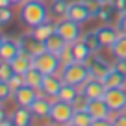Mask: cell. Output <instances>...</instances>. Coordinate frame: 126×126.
I'll return each instance as SVG.
<instances>
[{
    "mask_svg": "<svg viewBox=\"0 0 126 126\" xmlns=\"http://www.w3.org/2000/svg\"><path fill=\"white\" fill-rule=\"evenodd\" d=\"M19 19L28 28L39 26L48 20V8L45 6L43 0H26L24 4H20Z\"/></svg>",
    "mask_w": 126,
    "mask_h": 126,
    "instance_id": "6da1fadb",
    "label": "cell"
},
{
    "mask_svg": "<svg viewBox=\"0 0 126 126\" xmlns=\"http://www.w3.org/2000/svg\"><path fill=\"white\" fill-rule=\"evenodd\" d=\"M89 78H91V72L87 63L72 61L69 65H65L61 71V80L67 83H72V85H83Z\"/></svg>",
    "mask_w": 126,
    "mask_h": 126,
    "instance_id": "7a4b0ae2",
    "label": "cell"
},
{
    "mask_svg": "<svg viewBox=\"0 0 126 126\" xmlns=\"http://www.w3.org/2000/svg\"><path fill=\"white\" fill-rule=\"evenodd\" d=\"M72 115H74V106L71 102H65V100H59L56 98L52 102V108H50V121L54 124H59V126H65V124H71L72 121Z\"/></svg>",
    "mask_w": 126,
    "mask_h": 126,
    "instance_id": "3957f363",
    "label": "cell"
},
{
    "mask_svg": "<svg viewBox=\"0 0 126 126\" xmlns=\"http://www.w3.org/2000/svg\"><path fill=\"white\" fill-rule=\"evenodd\" d=\"M33 67L43 71L45 74H56L58 69L63 67V65H61V59H59L58 54L45 50V52H41V54L33 56Z\"/></svg>",
    "mask_w": 126,
    "mask_h": 126,
    "instance_id": "277c9868",
    "label": "cell"
},
{
    "mask_svg": "<svg viewBox=\"0 0 126 126\" xmlns=\"http://www.w3.org/2000/svg\"><path fill=\"white\" fill-rule=\"evenodd\" d=\"M56 32H58V33H59L65 41H67V43H74V41L82 39V30H80V24L74 22V20H71V19H65V20L56 22Z\"/></svg>",
    "mask_w": 126,
    "mask_h": 126,
    "instance_id": "5b68a950",
    "label": "cell"
},
{
    "mask_svg": "<svg viewBox=\"0 0 126 126\" xmlns=\"http://www.w3.org/2000/svg\"><path fill=\"white\" fill-rule=\"evenodd\" d=\"M19 47H20V52H26V54H30L32 58L37 54H41V52L47 50V45H45V41H39L33 33H22V35L19 37Z\"/></svg>",
    "mask_w": 126,
    "mask_h": 126,
    "instance_id": "8992f818",
    "label": "cell"
},
{
    "mask_svg": "<svg viewBox=\"0 0 126 126\" xmlns=\"http://www.w3.org/2000/svg\"><path fill=\"white\" fill-rule=\"evenodd\" d=\"M104 100L108 102V106H110L115 113L126 110V89L124 87H111V89H106Z\"/></svg>",
    "mask_w": 126,
    "mask_h": 126,
    "instance_id": "52a82bcc",
    "label": "cell"
},
{
    "mask_svg": "<svg viewBox=\"0 0 126 126\" xmlns=\"http://www.w3.org/2000/svg\"><path fill=\"white\" fill-rule=\"evenodd\" d=\"M87 67H89L91 76H93V78H98V80H104V76H106L108 72L113 69L110 63H108L102 56H98L96 52H94V54L87 59Z\"/></svg>",
    "mask_w": 126,
    "mask_h": 126,
    "instance_id": "ba28073f",
    "label": "cell"
},
{
    "mask_svg": "<svg viewBox=\"0 0 126 126\" xmlns=\"http://www.w3.org/2000/svg\"><path fill=\"white\" fill-rule=\"evenodd\" d=\"M80 87H82L80 93H83L89 100H93V98H104V94H106V85H104V82H102V80H98V78H93V76H91L83 85H80Z\"/></svg>",
    "mask_w": 126,
    "mask_h": 126,
    "instance_id": "9c48e42d",
    "label": "cell"
},
{
    "mask_svg": "<svg viewBox=\"0 0 126 126\" xmlns=\"http://www.w3.org/2000/svg\"><path fill=\"white\" fill-rule=\"evenodd\" d=\"M96 35H98V39H100V45H102V48L104 47H113V43L119 39V35H121V32H119V28H115V26H111V24H102L100 28H96Z\"/></svg>",
    "mask_w": 126,
    "mask_h": 126,
    "instance_id": "30bf717a",
    "label": "cell"
},
{
    "mask_svg": "<svg viewBox=\"0 0 126 126\" xmlns=\"http://www.w3.org/2000/svg\"><path fill=\"white\" fill-rule=\"evenodd\" d=\"M87 111L91 113V117H93V119H110V115L115 113V111L108 106V102L104 98H93V100H89Z\"/></svg>",
    "mask_w": 126,
    "mask_h": 126,
    "instance_id": "8fae6325",
    "label": "cell"
},
{
    "mask_svg": "<svg viewBox=\"0 0 126 126\" xmlns=\"http://www.w3.org/2000/svg\"><path fill=\"white\" fill-rule=\"evenodd\" d=\"M67 19L74 20V22H78V24H83V22H87V20L91 19V13H89V9L85 8V4H83L82 0H80V2H71V4H69V11H67Z\"/></svg>",
    "mask_w": 126,
    "mask_h": 126,
    "instance_id": "7c38bea8",
    "label": "cell"
},
{
    "mask_svg": "<svg viewBox=\"0 0 126 126\" xmlns=\"http://www.w3.org/2000/svg\"><path fill=\"white\" fill-rule=\"evenodd\" d=\"M19 52H20L19 41H13L8 35H2V39H0V58H2V61H11Z\"/></svg>",
    "mask_w": 126,
    "mask_h": 126,
    "instance_id": "4fadbf2b",
    "label": "cell"
},
{
    "mask_svg": "<svg viewBox=\"0 0 126 126\" xmlns=\"http://www.w3.org/2000/svg\"><path fill=\"white\" fill-rule=\"evenodd\" d=\"M37 89H33L32 85H28V83H24L20 89L15 91V100L19 106H24V108H30L32 104L37 100Z\"/></svg>",
    "mask_w": 126,
    "mask_h": 126,
    "instance_id": "5bb4252c",
    "label": "cell"
},
{
    "mask_svg": "<svg viewBox=\"0 0 126 126\" xmlns=\"http://www.w3.org/2000/svg\"><path fill=\"white\" fill-rule=\"evenodd\" d=\"M71 48H72V56H74V61H80V63H87V59L94 54L91 50V47L85 43V39H78L74 43H71Z\"/></svg>",
    "mask_w": 126,
    "mask_h": 126,
    "instance_id": "9a60e30c",
    "label": "cell"
},
{
    "mask_svg": "<svg viewBox=\"0 0 126 126\" xmlns=\"http://www.w3.org/2000/svg\"><path fill=\"white\" fill-rule=\"evenodd\" d=\"M32 110L30 108L19 106L15 111L11 113V119L15 122V126H33V119H32Z\"/></svg>",
    "mask_w": 126,
    "mask_h": 126,
    "instance_id": "2e32d148",
    "label": "cell"
},
{
    "mask_svg": "<svg viewBox=\"0 0 126 126\" xmlns=\"http://www.w3.org/2000/svg\"><path fill=\"white\" fill-rule=\"evenodd\" d=\"M61 85H63V80L61 78H58L56 74H47V76H45L43 89H41V91H45L47 96H58Z\"/></svg>",
    "mask_w": 126,
    "mask_h": 126,
    "instance_id": "e0dca14e",
    "label": "cell"
},
{
    "mask_svg": "<svg viewBox=\"0 0 126 126\" xmlns=\"http://www.w3.org/2000/svg\"><path fill=\"white\" fill-rule=\"evenodd\" d=\"M102 82H104V85H106V89H111V87H124L126 85V76L113 67L106 76H104Z\"/></svg>",
    "mask_w": 126,
    "mask_h": 126,
    "instance_id": "ac0fdd59",
    "label": "cell"
},
{
    "mask_svg": "<svg viewBox=\"0 0 126 126\" xmlns=\"http://www.w3.org/2000/svg\"><path fill=\"white\" fill-rule=\"evenodd\" d=\"M45 72L43 71H39V69L37 67H32L30 71L26 72V74H24V80H26V83L28 85H32L33 87V89H43V82H45Z\"/></svg>",
    "mask_w": 126,
    "mask_h": 126,
    "instance_id": "d6986e66",
    "label": "cell"
},
{
    "mask_svg": "<svg viewBox=\"0 0 126 126\" xmlns=\"http://www.w3.org/2000/svg\"><path fill=\"white\" fill-rule=\"evenodd\" d=\"M45 45H47V50H48V52H54V54L59 56L63 50H65V47H67L69 43L63 39L61 35H59L58 32H56V33H52V35L48 37L47 41H45Z\"/></svg>",
    "mask_w": 126,
    "mask_h": 126,
    "instance_id": "ffe728a7",
    "label": "cell"
},
{
    "mask_svg": "<svg viewBox=\"0 0 126 126\" xmlns=\"http://www.w3.org/2000/svg\"><path fill=\"white\" fill-rule=\"evenodd\" d=\"M50 108H52V102H48L47 98H43V96H37V100L30 106L32 113L35 115V117H48L50 115Z\"/></svg>",
    "mask_w": 126,
    "mask_h": 126,
    "instance_id": "44dd1931",
    "label": "cell"
},
{
    "mask_svg": "<svg viewBox=\"0 0 126 126\" xmlns=\"http://www.w3.org/2000/svg\"><path fill=\"white\" fill-rule=\"evenodd\" d=\"M80 94V91H78V85H72V83H67V82H63V85H61V89H59V93H58V96L56 98H59V100H65V102H74V98Z\"/></svg>",
    "mask_w": 126,
    "mask_h": 126,
    "instance_id": "7402d4cb",
    "label": "cell"
},
{
    "mask_svg": "<svg viewBox=\"0 0 126 126\" xmlns=\"http://www.w3.org/2000/svg\"><path fill=\"white\" fill-rule=\"evenodd\" d=\"M32 33H33L39 41H47L52 33H56V24H52V22L47 20V22L39 24V26H33L32 28Z\"/></svg>",
    "mask_w": 126,
    "mask_h": 126,
    "instance_id": "603a6c76",
    "label": "cell"
},
{
    "mask_svg": "<svg viewBox=\"0 0 126 126\" xmlns=\"http://www.w3.org/2000/svg\"><path fill=\"white\" fill-rule=\"evenodd\" d=\"M111 54H113L115 59H126V35L121 33L119 39L113 43L111 47Z\"/></svg>",
    "mask_w": 126,
    "mask_h": 126,
    "instance_id": "cb8c5ba5",
    "label": "cell"
},
{
    "mask_svg": "<svg viewBox=\"0 0 126 126\" xmlns=\"http://www.w3.org/2000/svg\"><path fill=\"white\" fill-rule=\"evenodd\" d=\"M91 122H93L91 113L87 110H82V111H74L71 124H74V126H91Z\"/></svg>",
    "mask_w": 126,
    "mask_h": 126,
    "instance_id": "d4e9b609",
    "label": "cell"
},
{
    "mask_svg": "<svg viewBox=\"0 0 126 126\" xmlns=\"http://www.w3.org/2000/svg\"><path fill=\"white\" fill-rule=\"evenodd\" d=\"M50 11L52 15L56 17H67V11H69V4H67V0H54L50 6Z\"/></svg>",
    "mask_w": 126,
    "mask_h": 126,
    "instance_id": "484cf974",
    "label": "cell"
},
{
    "mask_svg": "<svg viewBox=\"0 0 126 126\" xmlns=\"http://www.w3.org/2000/svg\"><path fill=\"white\" fill-rule=\"evenodd\" d=\"M13 76H15V69L11 67V63L2 61V65H0V82H9Z\"/></svg>",
    "mask_w": 126,
    "mask_h": 126,
    "instance_id": "4316f807",
    "label": "cell"
},
{
    "mask_svg": "<svg viewBox=\"0 0 126 126\" xmlns=\"http://www.w3.org/2000/svg\"><path fill=\"white\" fill-rule=\"evenodd\" d=\"M113 13H115V9H113V6H111V2H104L100 11H98V19L102 20V22H110V20L113 19Z\"/></svg>",
    "mask_w": 126,
    "mask_h": 126,
    "instance_id": "83f0119b",
    "label": "cell"
},
{
    "mask_svg": "<svg viewBox=\"0 0 126 126\" xmlns=\"http://www.w3.org/2000/svg\"><path fill=\"white\" fill-rule=\"evenodd\" d=\"M83 39H85V43L91 47V50H93V52H98L100 48H102L100 39H98V35H96V32H87L85 35H83Z\"/></svg>",
    "mask_w": 126,
    "mask_h": 126,
    "instance_id": "f1b7e54d",
    "label": "cell"
},
{
    "mask_svg": "<svg viewBox=\"0 0 126 126\" xmlns=\"http://www.w3.org/2000/svg\"><path fill=\"white\" fill-rule=\"evenodd\" d=\"M83 4H85V8L89 9V13H91V17H98V11H100V8H102V0H82Z\"/></svg>",
    "mask_w": 126,
    "mask_h": 126,
    "instance_id": "f546056e",
    "label": "cell"
},
{
    "mask_svg": "<svg viewBox=\"0 0 126 126\" xmlns=\"http://www.w3.org/2000/svg\"><path fill=\"white\" fill-rule=\"evenodd\" d=\"M72 106H74V111H82V110H87V106H89V98H87V96H85L83 93H80L78 96L74 98Z\"/></svg>",
    "mask_w": 126,
    "mask_h": 126,
    "instance_id": "4dcf8cb0",
    "label": "cell"
},
{
    "mask_svg": "<svg viewBox=\"0 0 126 126\" xmlns=\"http://www.w3.org/2000/svg\"><path fill=\"white\" fill-rule=\"evenodd\" d=\"M59 59H61V65L65 67V65H69V63L74 61V56H72V48H71V43L65 47V50L59 54Z\"/></svg>",
    "mask_w": 126,
    "mask_h": 126,
    "instance_id": "1f68e13d",
    "label": "cell"
},
{
    "mask_svg": "<svg viewBox=\"0 0 126 126\" xmlns=\"http://www.w3.org/2000/svg\"><path fill=\"white\" fill-rule=\"evenodd\" d=\"M11 93H13V89L9 85V82H0V100L2 102H6L11 96Z\"/></svg>",
    "mask_w": 126,
    "mask_h": 126,
    "instance_id": "d6a6232c",
    "label": "cell"
},
{
    "mask_svg": "<svg viewBox=\"0 0 126 126\" xmlns=\"http://www.w3.org/2000/svg\"><path fill=\"white\" fill-rule=\"evenodd\" d=\"M26 83V80H24V74H17L15 72V76H13L11 80H9V85H11V89H13V93H15L17 89H20V87Z\"/></svg>",
    "mask_w": 126,
    "mask_h": 126,
    "instance_id": "836d02e7",
    "label": "cell"
},
{
    "mask_svg": "<svg viewBox=\"0 0 126 126\" xmlns=\"http://www.w3.org/2000/svg\"><path fill=\"white\" fill-rule=\"evenodd\" d=\"M11 19H13L11 9L9 8H0V24H2V26H8V24L11 22Z\"/></svg>",
    "mask_w": 126,
    "mask_h": 126,
    "instance_id": "e575fe53",
    "label": "cell"
},
{
    "mask_svg": "<svg viewBox=\"0 0 126 126\" xmlns=\"http://www.w3.org/2000/svg\"><path fill=\"white\" fill-rule=\"evenodd\" d=\"M111 122H113V126H126V113L124 111H117L113 115V119H111Z\"/></svg>",
    "mask_w": 126,
    "mask_h": 126,
    "instance_id": "d590c367",
    "label": "cell"
},
{
    "mask_svg": "<svg viewBox=\"0 0 126 126\" xmlns=\"http://www.w3.org/2000/svg\"><path fill=\"white\" fill-rule=\"evenodd\" d=\"M111 6H113L115 13H119V15H122V13H126V0H110Z\"/></svg>",
    "mask_w": 126,
    "mask_h": 126,
    "instance_id": "8d00e7d4",
    "label": "cell"
},
{
    "mask_svg": "<svg viewBox=\"0 0 126 126\" xmlns=\"http://www.w3.org/2000/svg\"><path fill=\"white\" fill-rule=\"evenodd\" d=\"M117 28L121 33H124L126 35V13H122V15H119V22H117Z\"/></svg>",
    "mask_w": 126,
    "mask_h": 126,
    "instance_id": "74e56055",
    "label": "cell"
},
{
    "mask_svg": "<svg viewBox=\"0 0 126 126\" xmlns=\"http://www.w3.org/2000/svg\"><path fill=\"white\" fill-rule=\"evenodd\" d=\"M91 126H113V122L110 119H93Z\"/></svg>",
    "mask_w": 126,
    "mask_h": 126,
    "instance_id": "f35d334b",
    "label": "cell"
},
{
    "mask_svg": "<svg viewBox=\"0 0 126 126\" xmlns=\"http://www.w3.org/2000/svg\"><path fill=\"white\" fill-rule=\"evenodd\" d=\"M115 69H117V71H121L122 74L126 76V59H117V61H115V65H113Z\"/></svg>",
    "mask_w": 126,
    "mask_h": 126,
    "instance_id": "ab89813d",
    "label": "cell"
},
{
    "mask_svg": "<svg viewBox=\"0 0 126 126\" xmlns=\"http://www.w3.org/2000/svg\"><path fill=\"white\" fill-rule=\"evenodd\" d=\"M11 6V0H0V8H9Z\"/></svg>",
    "mask_w": 126,
    "mask_h": 126,
    "instance_id": "60d3db41",
    "label": "cell"
},
{
    "mask_svg": "<svg viewBox=\"0 0 126 126\" xmlns=\"http://www.w3.org/2000/svg\"><path fill=\"white\" fill-rule=\"evenodd\" d=\"M26 0H11V4H15V6H19V4H24Z\"/></svg>",
    "mask_w": 126,
    "mask_h": 126,
    "instance_id": "b9f144b4",
    "label": "cell"
},
{
    "mask_svg": "<svg viewBox=\"0 0 126 126\" xmlns=\"http://www.w3.org/2000/svg\"><path fill=\"white\" fill-rule=\"evenodd\" d=\"M65 126H74V124H65Z\"/></svg>",
    "mask_w": 126,
    "mask_h": 126,
    "instance_id": "7bdbcfd3",
    "label": "cell"
},
{
    "mask_svg": "<svg viewBox=\"0 0 126 126\" xmlns=\"http://www.w3.org/2000/svg\"><path fill=\"white\" fill-rule=\"evenodd\" d=\"M102 2H110V0H102Z\"/></svg>",
    "mask_w": 126,
    "mask_h": 126,
    "instance_id": "ee69618b",
    "label": "cell"
}]
</instances>
